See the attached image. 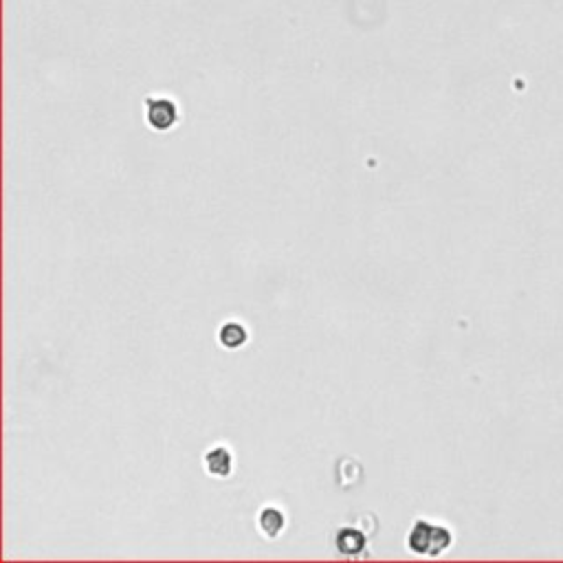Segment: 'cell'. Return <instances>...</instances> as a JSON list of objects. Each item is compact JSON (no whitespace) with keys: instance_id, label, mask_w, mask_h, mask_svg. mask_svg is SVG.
<instances>
[{"instance_id":"6da1fadb","label":"cell","mask_w":563,"mask_h":563,"mask_svg":"<svg viewBox=\"0 0 563 563\" xmlns=\"http://www.w3.org/2000/svg\"><path fill=\"white\" fill-rule=\"evenodd\" d=\"M145 119H148L152 130L165 132L172 128L179 119L177 104L165 100V97H150V100H145Z\"/></svg>"},{"instance_id":"7a4b0ae2","label":"cell","mask_w":563,"mask_h":563,"mask_svg":"<svg viewBox=\"0 0 563 563\" xmlns=\"http://www.w3.org/2000/svg\"><path fill=\"white\" fill-rule=\"evenodd\" d=\"M205 467L216 478H227L231 473V453L223 447H216V449L207 451Z\"/></svg>"},{"instance_id":"3957f363","label":"cell","mask_w":563,"mask_h":563,"mask_svg":"<svg viewBox=\"0 0 563 563\" xmlns=\"http://www.w3.org/2000/svg\"><path fill=\"white\" fill-rule=\"evenodd\" d=\"M431 530L433 526L427 524V522H416L409 537H407V544L414 552H421V554H429V546H431Z\"/></svg>"},{"instance_id":"277c9868","label":"cell","mask_w":563,"mask_h":563,"mask_svg":"<svg viewBox=\"0 0 563 563\" xmlns=\"http://www.w3.org/2000/svg\"><path fill=\"white\" fill-rule=\"evenodd\" d=\"M337 548L344 554H357L365 548V537L357 528H341L337 535Z\"/></svg>"},{"instance_id":"5b68a950","label":"cell","mask_w":563,"mask_h":563,"mask_svg":"<svg viewBox=\"0 0 563 563\" xmlns=\"http://www.w3.org/2000/svg\"><path fill=\"white\" fill-rule=\"evenodd\" d=\"M260 528L266 537H278L284 528V515L278 508H264L260 512Z\"/></svg>"},{"instance_id":"8992f818","label":"cell","mask_w":563,"mask_h":563,"mask_svg":"<svg viewBox=\"0 0 563 563\" xmlns=\"http://www.w3.org/2000/svg\"><path fill=\"white\" fill-rule=\"evenodd\" d=\"M244 341H247V330H244L240 324H225L220 328V344L229 350L240 348Z\"/></svg>"},{"instance_id":"52a82bcc","label":"cell","mask_w":563,"mask_h":563,"mask_svg":"<svg viewBox=\"0 0 563 563\" xmlns=\"http://www.w3.org/2000/svg\"><path fill=\"white\" fill-rule=\"evenodd\" d=\"M451 546V532L445 526H433L431 530V546H429V554L436 557L443 550H447Z\"/></svg>"}]
</instances>
